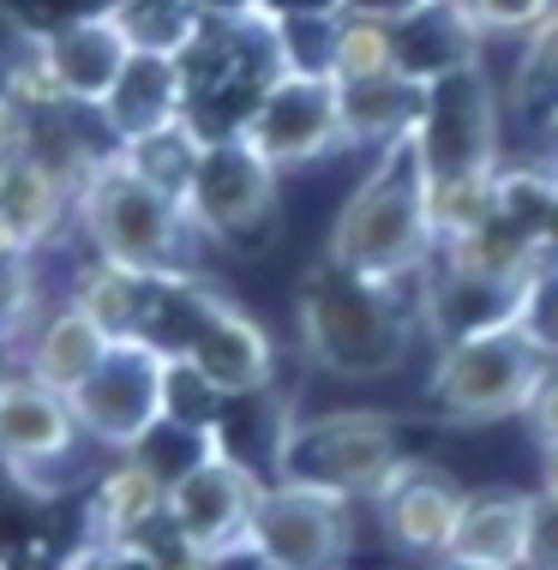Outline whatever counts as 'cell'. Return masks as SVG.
Segmentation results:
<instances>
[{"instance_id": "obj_1", "label": "cell", "mask_w": 558, "mask_h": 570, "mask_svg": "<svg viewBox=\"0 0 558 570\" xmlns=\"http://www.w3.org/2000/svg\"><path fill=\"white\" fill-rule=\"evenodd\" d=\"M432 253H439V217H432V180L421 163V145L397 138V145L372 150V168L361 187L343 198L331 223V265H343L361 283L379 288H409L427 283Z\"/></svg>"}, {"instance_id": "obj_2", "label": "cell", "mask_w": 558, "mask_h": 570, "mask_svg": "<svg viewBox=\"0 0 558 570\" xmlns=\"http://www.w3.org/2000/svg\"><path fill=\"white\" fill-rule=\"evenodd\" d=\"M72 210H79V228L90 235V246H97V258H108V265L138 271V276L198 271L205 235L193 228V217H186V205L175 193H163L157 180L138 175L120 145L102 150V157L85 168Z\"/></svg>"}, {"instance_id": "obj_3", "label": "cell", "mask_w": 558, "mask_h": 570, "mask_svg": "<svg viewBox=\"0 0 558 570\" xmlns=\"http://www.w3.org/2000/svg\"><path fill=\"white\" fill-rule=\"evenodd\" d=\"M301 343L313 354V366L336 379H384L409 361L414 343L409 295L361 283L324 258L301 288Z\"/></svg>"}, {"instance_id": "obj_4", "label": "cell", "mask_w": 558, "mask_h": 570, "mask_svg": "<svg viewBox=\"0 0 558 570\" xmlns=\"http://www.w3.org/2000/svg\"><path fill=\"white\" fill-rule=\"evenodd\" d=\"M552 354H540L517 325H487L469 336H444L432 361L427 396L451 426H492V421H522L535 391L552 373Z\"/></svg>"}, {"instance_id": "obj_5", "label": "cell", "mask_w": 558, "mask_h": 570, "mask_svg": "<svg viewBox=\"0 0 558 570\" xmlns=\"http://www.w3.org/2000/svg\"><path fill=\"white\" fill-rule=\"evenodd\" d=\"M402 462H409L402 426L384 409H331L313 414V421H294L271 451L276 481L324 487L343 492V499H372Z\"/></svg>"}, {"instance_id": "obj_6", "label": "cell", "mask_w": 558, "mask_h": 570, "mask_svg": "<svg viewBox=\"0 0 558 570\" xmlns=\"http://www.w3.org/2000/svg\"><path fill=\"white\" fill-rule=\"evenodd\" d=\"M265 487L271 481H258V474L246 469L223 439H216L193 469L168 481V517L163 522H168V534H175L180 552L198 570L246 559V547H253V517H258Z\"/></svg>"}, {"instance_id": "obj_7", "label": "cell", "mask_w": 558, "mask_h": 570, "mask_svg": "<svg viewBox=\"0 0 558 570\" xmlns=\"http://www.w3.org/2000/svg\"><path fill=\"white\" fill-rule=\"evenodd\" d=\"M499 138H505V102L492 97L480 67L427 85V109H421V127H414V145H421L432 198L462 193V187H487L505 168Z\"/></svg>"}, {"instance_id": "obj_8", "label": "cell", "mask_w": 558, "mask_h": 570, "mask_svg": "<svg viewBox=\"0 0 558 570\" xmlns=\"http://www.w3.org/2000/svg\"><path fill=\"white\" fill-rule=\"evenodd\" d=\"M168 391H175V361L145 336H115L97 373L72 391V414L85 439L127 456L168 421Z\"/></svg>"}, {"instance_id": "obj_9", "label": "cell", "mask_w": 558, "mask_h": 570, "mask_svg": "<svg viewBox=\"0 0 558 570\" xmlns=\"http://www.w3.org/2000/svg\"><path fill=\"white\" fill-rule=\"evenodd\" d=\"M276 187H283V168L258 157L241 132H211L180 205L205 240L253 246L276 223Z\"/></svg>"}, {"instance_id": "obj_10", "label": "cell", "mask_w": 558, "mask_h": 570, "mask_svg": "<svg viewBox=\"0 0 558 570\" xmlns=\"http://www.w3.org/2000/svg\"><path fill=\"white\" fill-rule=\"evenodd\" d=\"M354 552V499L301 481H271L246 559L265 570H343Z\"/></svg>"}, {"instance_id": "obj_11", "label": "cell", "mask_w": 558, "mask_h": 570, "mask_svg": "<svg viewBox=\"0 0 558 570\" xmlns=\"http://www.w3.org/2000/svg\"><path fill=\"white\" fill-rule=\"evenodd\" d=\"M235 132L276 168H306L331 150H349L331 72H276L253 97V109L241 115Z\"/></svg>"}, {"instance_id": "obj_12", "label": "cell", "mask_w": 558, "mask_h": 570, "mask_svg": "<svg viewBox=\"0 0 558 570\" xmlns=\"http://www.w3.org/2000/svg\"><path fill=\"white\" fill-rule=\"evenodd\" d=\"M462 492L444 469L432 462H402V469L372 492V517H379L384 541H391L402 559H421V564H444L457 541V522H462Z\"/></svg>"}, {"instance_id": "obj_13", "label": "cell", "mask_w": 558, "mask_h": 570, "mask_svg": "<svg viewBox=\"0 0 558 570\" xmlns=\"http://www.w3.org/2000/svg\"><path fill=\"white\" fill-rule=\"evenodd\" d=\"M79 439H85V426L72 414V396L37 384L30 373L7 379V396H0V462L19 481H37L42 469L67 462Z\"/></svg>"}, {"instance_id": "obj_14", "label": "cell", "mask_w": 558, "mask_h": 570, "mask_svg": "<svg viewBox=\"0 0 558 570\" xmlns=\"http://www.w3.org/2000/svg\"><path fill=\"white\" fill-rule=\"evenodd\" d=\"M180 366H193L216 396H258L276 379V343L253 313H241L235 301H223L198 325L193 348L180 354Z\"/></svg>"}, {"instance_id": "obj_15", "label": "cell", "mask_w": 558, "mask_h": 570, "mask_svg": "<svg viewBox=\"0 0 558 570\" xmlns=\"http://www.w3.org/2000/svg\"><path fill=\"white\" fill-rule=\"evenodd\" d=\"M133 49H138L133 30L120 24L115 12H90V19L55 30V37L42 42V55H49V67H55L60 90H67V102H72V109H97V115H102L108 90L120 85V72H127Z\"/></svg>"}, {"instance_id": "obj_16", "label": "cell", "mask_w": 558, "mask_h": 570, "mask_svg": "<svg viewBox=\"0 0 558 570\" xmlns=\"http://www.w3.org/2000/svg\"><path fill=\"white\" fill-rule=\"evenodd\" d=\"M186 109H193L186 55L133 49L127 72H120V85L108 90V102H102V120H108V132H115V145H127V138H145V132L168 127V120H180Z\"/></svg>"}, {"instance_id": "obj_17", "label": "cell", "mask_w": 558, "mask_h": 570, "mask_svg": "<svg viewBox=\"0 0 558 570\" xmlns=\"http://www.w3.org/2000/svg\"><path fill=\"white\" fill-rule=\"evenodd\" d=\"M72 198H79V187H72L42 150H25L19 163L0 168V240L37 253V246L55 240V228L67 223Z\"/></svg>"}, {"instance_id": "obj_18", "label": "cell", "mask_w": 558, "mask_h": 570, "mask_svg": "<svg viewBox=\"0 0 558 570\" xmlns=\"http://www.w3.org/2000/svg\"><path fill=\"white\" fill-rule=\"evenodd\" d=\"M480 67V30L457 0H427L409 19H397V72L414 85H439L451 72Z\"/></svg>"}, {"instance_id": "obj_19", "label": "cell", "mask_w": 558, "mask_h": 570, "mask_svg": "<svg viewBox=\"0 0 558 570\" xmlns=\"http://www.w3.org/2000/svg\"><path fill=\"white\" fill-rule=\"evenodd\" d=\"M168 517V481L150 469L145 456H120L115 469L97 481L85 504V541H145V529H157Z\"/></svg>"}, {"instance_id": "obj_20", "label": "cell", "mask_w": 558, "mask_h": 570, "mask_svg": "<svg viewBox=\"0 0 558 570\" xmlns=\"http://www.w3.org/2000/svg\"><path fill=\"white\" fill-rule=\"evenodd\" d=\"M108 343H115V336H108L85 306L67 301V306H55V313H42V325L30 331L25 373L37 384H49V391H60V396H72L90 373H97V361L108 354Z\"/></svg>"}, {"instance_id": "obj_21", "label": "cell", "mask_w": 558, "mask_h": 570, "mask_svg": "<svg viewBox=\"0 0 558 570\" xmlns=\"http://www.w3.org/2000/svg\"><path fill=\"white\" fill-rule=\"evenodd\" d=\"M522 547H529V492H469L444 564L522 570Z\"/></svg>"}, {"instance_id": "obj_22", "label": "cell", "mask_w": 558, "mask_h": 570, "mask_svg": "<svg viewBox=\"0 0 558 570\" xmlns=\"http://www.w3.org/2000/svg\"><path fill=\"white\" fill-rule=\"evenodd\" d=\"M336 102H343V138L354 150H384L397 138H409L421 127L427 109V85L402 79V72H384V79H354L336 85Z\"/></svg>"}, {"instance_id": "obj_23", "label": "cell", "mask_w": 558, "mask_h": 570, "mask_svg": "<svg viewBox=\"0 0 558 570\" xmlns=\"http://www.w3.org/2000/svg\"><path fill=\"white\" fill-rule=\"evenodd\" d=\"M505 109L517 115V120H529L540 138L558 127V12L535 30V37H522L517 67H510Z\"/></svg>"}, {"instance_id": "obj_24", "label": "cell", "mask_w": 558, "mask_h": 570, "mask_svg": "<svg viewBox=\"0 0 558 570\" xmlns=\"http://www.w3.org/2000/svg\"><path fill=\"white\" fill-rule=\"evenodd\" d=\"M145 295H150V276L120 271V265H108V258H90V265L72 276V306H85L108 336H133L138 331Z\"/></svg>"}, {"instance_id": "obj_25", "label": "cell", "mask_w": 558, "mask_h": 570, "mask_svg": "<svg viewBox=\"0 0 558 570\" xmlns=\"http://www.w3.org/2000/svg\"><path fill=\"white\" fill-rule=\"evenodd\" d=\"M205 127H198L193 115H180V120H168V127L157 132H145V138H127V163L138 168L145 180H157L163 193H186V180H193V168H198V150H205Z\"/></svg>"}, {"instance_id": "obj_26", "label": "cell", "mask_w": 558, "mask_h": 570, "mask_svg": "<svg viewBox=\"0 0 558 570\" xmlns=\"http://www.w3.org/2000/svg\"><path fill=\"white\" fill-rule=\"evenodd\" d=\"M384 72H397V24L343 12L331 37V79L354 85V79H384Z\"/></svg>"}, {"instance_id": "obj_27", "label": "cell", "mask_w": 558, "mask_h": 570, "mask_svg": "<svg viewBox=\"0 0 558 570\" xmlns=\"http://www.w3.org/2000/svg\"><path fill=\"white\" fill-rule=\"evenodd\" d=\"M108 12L133 30L138 49H168V55H186L193 37L205 30V19L193 12V0H115Z\"/></svg>"}, {"instance_id": "obj_28", "label": "cell", "mask_w": 558, "mask_h": 570, "mask_svg": "<svg viewBox=\"0 0 558 570\" xmlns=\"http://www.w3.org/2000/svg\"><path fill=\"white\" fill-rule=\"evenodd\" d=\"M42 325V301H37V258L25 246H0V348L30 343V331Z\"/></svg>"}, {"instance_id": "obj_29", "label": "cell", "mask_w": 558, "mask_h": 570, "mask_svg": "<svg viewBox=\"0 0 558 570\" xmlns=\"http://www.w3.org/2000/svg\"><path fill=\"white\" fill-rule=\"evenodd\" d=\"M510 325L529 336L540 354H552V361H558V258H552V265H540L529 283H522Z\"/></svg>"}, {"instance_id": "obj_30", "label": "cell", "mask_w": 558, "mask_h": 570, "mask_svg": "<svg viewBox=\"0 0 558 570\" xmlns=\"http://www.w3.org/2000/svg\"><path fill=\"white\" fill-rule=\"evenodd\" d=\"M115 0H0L7 24L19 30V42H49L55 30L90 19V12H108Z\"/></svg>"}, {"instance_id": "obj_31", "label": "cell", "mask_w": 558, "mask_h": 570, "mask_svg": "<svg viewBox=\"0 0 558 570\" xmlns=\"http://www.w3.org/2000/svg\"><path fill=\"white\" fill-rule=\"evenodd\" d=\"M480 37H535L558 12V0H457Z\"/></svg>"}, {"instance_id": "obj_32", "label": "cell", "mask_w": 558, "mask_h": 570, "mask_svg": "<svg viewBox=\"0 0 558 570\" xmlns=\"http://www.w3.org/2000/svg\"><path fill=\"white\" fill-rule=\"evenodd\" d=\"M522 570H558V492H529V547Z\"/></svg>"}, {"instance_id": "obj_33", "label": "cell", "mask_w": 558, "mask_h": 570, "mask_svg": "<svg viewBox=\"0 0 558 570\" xmlns=\"http://www.w3.org/2000/svg\"><path fill=\"white\" fill-rule=\"evenodd\" d=\"M60 570H163V559L145 541H85Z\"/></svg>"}, {"instance_id": "obj_34", "label": "cell", "mask_w": 558, "mask_h": 570, "mask_svg": "<svg viewBox=\"0 0 558 570\" xmlns=\"http://www.w3.org/2000/svg\"><path fill=\"white\" fill-rule=\"evenodd\" d=\"M349 0H258L265 24H294V19H343Z\"/></svg>"}, {"instance_id": "obj_35", "label": "cell", "mask_w": 558, "mask_h": 570, "mask_svg": "<svg viewBox=\"0 0 558 570\" xmlns=\"http://www.w3.org/2000/svg\"><path fill=\"white\" fill-rule=\"evenodd\" d=\"M522 421L535 426L540 444H558V366L547 373V384L535 391V403H529V414H522Z\"/></svg>"}, {"instance_id": "obj_36", "label": "cell", "mask_w": 558, "mask_h": 570, "mask_svg": "<svg viewBox=\"0 0 558 570\" xmlns=\"http://www.w3.org/2000/svg\"><path fill=\"white\" fill-rule=\"evenodd\" d=\"M193 12L205 24H228V19H258V0H193Z\"/></svg>"}, {"instance_id": "obj_37", "label": "cell", "mask_w": 558, "mask_h": 570, "mask_svg": "<svg viewBox=\"0 0 558 570\" xmlns=\"http://www.w3.org/2000/svg\"><path fill=\"white\" fill-rule=\"evenodd\" d=\"M414 7H427V0H349V12H366V19H384V24L409 19Z\"/></svg>"}, {"instance_id": "obj_38", "label": "cell", "mask_w": 558, "mask_h": 570, "mask_svg": "<svg viewBox=\"0 0 558 570\" xmlns=\"http://www.w3.org/2000/svg\"><path fill=\"white\" fill-rule=\"evenodd\" d=\"M540 492H558V444H540Z\"/></svg>"}, {"instance_id": "obj_39", "label": "cell", "mask_w": 558, "mask_h": 570, "mask_svg": "<svg viewBox=\"0 0 558 570\" xmlns=\"http://www.w3.org/2000/svg\"><path fill=\"white\" fill-rule=\"evenodd\" d=\"M535 163H547L552 175H558V127H552L547 138H540V157H535Z\"/></svg>"}, {"instance_id": "obj_40", "label": "cell", "mask_w": 558, "mask_h": 570, "mask_svg": "<svg viewBox=\"0 0 558 570\" xmlns=\"http://www.w3.org/2000/svg\"><path fill=\"white\" fill-rule=\"evenodd\" d=\"M7 379H12V373H7V366H0V396H7Z\"/></svg>"}, {"instance_id": "obj_41", "label": "cell", "mask_w": 558, "mask_h": 570, "mask_svg": "<svg viewBox=\"0 0 558 570\" xmlns=\"http://www.w3.org/2000/svg\"><path fill=\"white\" fill-rule=\"evenodd\" d=\"M439 570H480V564H439Z\"/></svg>"}]
</instances>
